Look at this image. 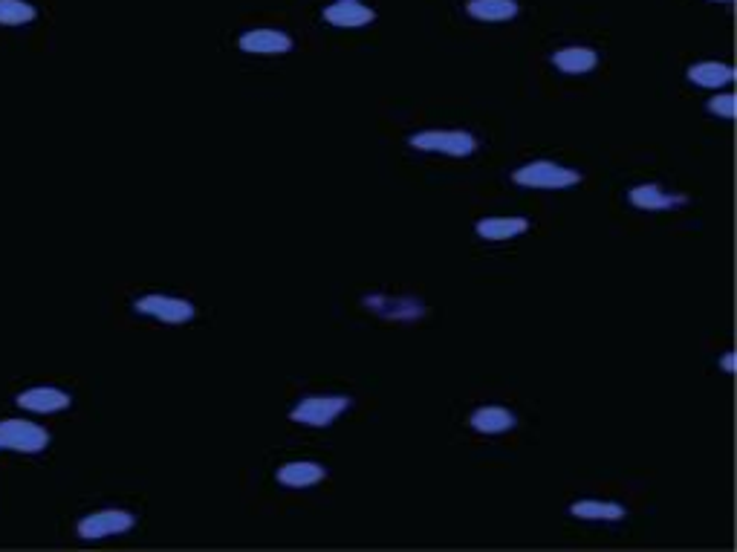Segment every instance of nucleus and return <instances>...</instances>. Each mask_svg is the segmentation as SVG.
<instances>
[{"instance_id":"11","label":"nucleus","mask_w":737,"mask_h":552,"mask_svg":"<svg viewBox=\"0 0 737 552\" xmlns=\"http://www.w3.org/2000/svg\"><path fill=\"white\" fill-rule=\"evenodd\" d=\"M596 61H599V56L587 47H564L552 56V64L559 67L561 73H568V75L590 73L593 67H596Z\"/></svg>"},{"instance_id":"15","label":"nucleus","mask_w":737,"mask_h":552,"mask_svg":"<svg viewBox=\"0 0 737 552\" xmlns=\"http://www.w3.org/2000/svg\"><path fill=\"white\" fill-rule=\"evenodd\" d=\"M469 15L478 21H510L518 15L515 0H469Z\"/></svg>"},{"instance_id":"14","label":"nucleus","mask_w":737,"mask_h":552,"mask_svg":"<svg viewBox=\"0 0 737 552\" xmlns=\"http://www.w3.org/2000/svg\"><path fill=\"white\" fill-rule=\"evenodd\" d=\"M631 203L645 209V212H665V209H674V205L686 203V197L663 195V188L659 186H636L631 191Z\"/></svg>"},{"instance_id":"21","label":"nucleus","mask_w":737,"mask_h":552,"mask_svg":"<svg viewBox=\"0 0 737 552\" xmlns=\"http://www.w3.org/2000/svg\"><path fill=\"white\" fill-rule=\"evenodd\" d=\"M721 3H723V0H721Z\"/></svg>"},{"instance_id":"1","label":"nucleus","mask_w":737,"mask_h":552,"mask_svg":"<svg viewBox=\"0 0 737 552\" xmlns=\"http://www.w3.org/2000/svg\"><path fill=\"white\" fill-rule=\"evenodd\" d=\"M515 183L524 188H543V191H561V188H573L575 183H582V174L568 165L555 163H529L524 168L515 171Z\"/></svg>"},{"instance_id":"17","label":"nucleus","mask_w":737,"mask_h":552,"mask_svg":"<svg viewBox=\"0 0 737 552\" xmlns=\"http://www.w3.org/2000/svg\"><path fill=\"white\" fill-rule=\"evenodd\" d=\"M575 518H587V520H619L624 518V509L619 504H601V501H578L570 509Z\"/></svg>"},{"instance_id":"7","label":"nucleus","mask_w":737,"mask_h":552,"mask_svg":"<svg viewBox=\"0 0 737 552\" xmlns=\"http://www.w3.org/2000/svg\"><path fill=\"white\" fill-rule=\"evenodd\" d=\"M373 9L359 3V0H339L332 7L325 9V21L339 30H359V26H367L373 21Z\"/></svg>"},{"instance_id":"2","label":"nucleus","mask_w":737,"mask_h":552,"mask_svg":"<svg viewBox=\"0 0 737 552\" xmlns=\"http://www.w3.org/2000/svg\"><path fill=\"white\" fill-rule=\"evenodd\" d=\"M49 446V431L30 420H3L0 423V448L21 451V455H38Z\"/></svg>"},{"instance_id":"12","label":"nucleus","mask_w":737,"mask_h":552,"mask_svg":"<svg viewBox=\"0 0 737 552\" xmlns=\"http://www.w3.org/2000/svg\"><path fill=\"white\" fill-rule=\"evenodd\" d=\"M529 223L524 218H489L478 223V235L487 240H512V237L524 235Z\"/></svg>"},{"instance_id":"4","label":"nucleus","mask_w":737,"mask_h":552,"mask_svg":"<svg viewBox=\"0 0 737 552\" xmlns=\"http://www.w3.org/2000/svg\"><path fill=\"white\" fill-rule=\"evenodd\" d=\"M348 408H350L348 397H307L304 402L295 406L292 420L301 425H316V428H325V425L336 423L339 414H344Z\"/></svg>"},{"instance_id":"9","label":"nucleus","mask_w":737,"mask_h":552,"mask_svg":"<svg viewBox=\"0 0 737 552\" xmlns=\"http://www.w3.org/2000/svg\"><path fill=\"white\" fill-rule=\"evenodd\" d=\"M244 52H264V56H276V52H290L292 38L278 30H251L241 38Z\"/></svg>"},{"instance_id":"13","label":"nucleus","mask_w":737,"mask_h":552,"mask_svg":"<svg viewBox=\"0 0 737 552\" xmlns=\"http://www.w3.org/2000/svg\"><path fill=\"white\" fill-rule=\"evenodd\" d=\"M515 414L512 411H506V408H498V406H487V408H478L475 414H471V425L478 431H483V434H501V431H510L515 428Z\"/></svg>"},{"instance_id":"3","label":"nucleus","mask_w":737,"mask_h":552,"mask_svg":"<svg viewBox=\"0 0 737 552\" xmlns=\"http://www.w3.org/2000/svg\"><path fill=\"white\" fill-rule=\"evenodd\" d=\"M411 145L420 148V151H440V154L448 156H469L478 142L466 130H422V133H413Z\"/></svg>"},{"instance_id":"20","label":"nucleus","mask_w":737,"mask_h":552,"mask_svg":"<svg viewBox=\"0 0 737 552\" xmlns=\"http://www.w3.org/2000/svg\"><path fill=\"white\" fill-rule=\"evenodd\" d=\"M723 371H726V374H735V365H737V359H735V353H726V356H723Z\"/></svg>"},{"instance_id":"19","label":"nucleus","mask_w":737,"mask_h":552,"mask_svg":"<svg viewBox=\"0 0 737 552\" xmlns=\"http://www.w3.org/2000/svg\"><path fill=\"white\" fill-rule=\"evenodd\" d=\"M709 110H712L714 116H721V119H735L737 98L732 96V93H723V96H712V102H709Z\"/></svg>"},{"instance_id":"16","label":"nucleus","mask_w":737,"mask_h":552,"mask_svg":"<svg viewBox=\"0 0 737 552\" xmlns=\"http://www.w3.org/2000/svg\"><path fill=\"white\" fill-rule=\"evenodd\" d=\"M689 79L700 87H723L735 79V70L726 64H717V61H703V64H694L689 70Z\"/></svg>"},{"instance_id":"18","label":"nucleus","mask_w":737,"mask_h":552,"mask_svg":"<svg viewBox=\"0 0 737 552\" xmlns=\"http://www.w3.org/2000/svg\"><path fill=\"white\" fill-rule=\"evenodd\" d=\"M35 17V7L26 0H0V26L30 24Z\"/></svg>"},{"instance_id":"10","label":"nucleus","mask_w":737,"mask_h":552,"mask_svg":"<svg viewBox=\"0 0 737 552\" xmlns=\"http://www.w3.org/2000/svg\"><path fill=\"white\" fill-rule=\"evenodd\" d=\"M325 466L309 463V460H299V463H286L278 469V480L290 489H307L316 486L318 480H325Z\"/></svg>"},{"instance_id":"8","label":"nucleus","mask_w":737,"mask_h":552,"mask_svg":"<svg viewBox=\"0 0 737 552\" xmlns=\"http://www.w3.org/2000/svg\"><path fill=\"white\" fill-rule=\"evenodd\" d=\"M17 406L24 408V411H33V414H56V411H65L70 408V397H67L65 390L58 388H33L24 390L21 397H17Z\"/></svg>"},{"instance_id":"5","label":"nucleus","mask_w":737,"mask_h":552,"mask_svg":"<svg viewBox=\"0 0 737 552\" xmlns=\"http://www.w3.org/2000/svg\"><path fill=\"white\" fill-rule=\"evenodd\" d=\"M137 309L142 316H154L165 325H186L195 318V304L183 298H171V295H145L137 301Z\"/></svg>"},{"instance_id":"6","label":"nucleus","mask_w":737,"mask_h":552,"mask_svg":"<svg viewBox=\"0 0 737 552\" xmlns=\"http://www.w3.org/2000/svg\"><path fill=\"white\" fill-rule=\"evenodd\" d=\"M133 527V515L125 509H102L93 512L87 518L79 524V536L93 541V538H110V536H122L128 529Z\"/></svg>"}]
</instances>
